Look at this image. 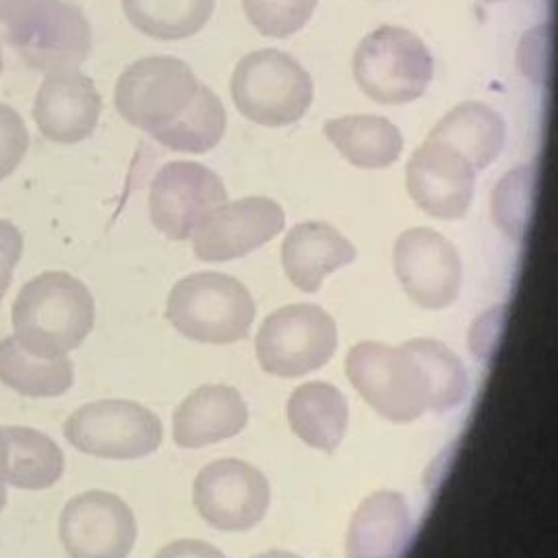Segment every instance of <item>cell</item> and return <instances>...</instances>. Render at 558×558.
Instances as JSON below:
<instances>
[{
    "instance_id": "8992f818",
    "label": "cell",
    "mask_w": 558,
    "mask_h": 558,
    "mask_svg": "<svg viewBox=\"0 0 558 558\" xmlns=\"http://www.w3.org/2000/svg\"><path fill=\"white\" fill-rule=\"evenodd\" d=\"M9 46L35 72L76 70L92 52V28L83 11L65 0H28L9 22Z\"/></svg>"
},
{
    "instance_id": "9c48e42d",
    "label": "cell",
    "mask_w": 558,
    "mask_h": 558,
    "mask_svg": "<svg viewBox=\"0 0 558 558\" xmlns=\"http://www.w3.org/2000/svg\"><path fill=\"white\" fill-rule=\"evenodd\" d=\"M65 440L89 456L109 460L144 458L161 445V421L126 399H102L74 410L63 425Z\"/></svg>"
},
{
    "instance_id": "ffe728a7",
    "label": "cell",
    "mask_w": 558,
    "mask_h": 558,
    "mask_svg": "<svg viewBox=\"0 0 558 558\" xmlns=\"http://www.w3.org/2000/svg\"><path fill=\"white\" fill-rule=\"evenodd\" d=\"M286 410L292 432L314 449L331 453L344 438L349 421L347 401L327 381H310L294 388Z\"/></svg>"
},
{
    "instance_id": "44dd1931",
    "label": "cell",
    "mask_w": 558,
    "mask_h": 558,
    "mask_svg": "<svg viewBox=\"0 0 558 558\" xmlns=\"http://www.w3.org/2000/svg\"><path fill=\"white\" fill-rule=\"evenodd\" d=\"M427 137L445 142L466 157L475 170H482L501 153L506 142V122L484 102H462L447 111Z\"/></svg>"
},
{
    "instance_id": "e0dca14e",
    "label": "cell",
    "mask_w": 558,
    "mask_h": 558,
    "mask_svg": "<svg viewBox=\"0 0 558 558\" xmlns=\"http://www.w3.org/2000/svg\"><path fill=\"white\" fill-rule=\"evenodd\" d=\"M414 519L401 493L368 495L347 530V558H403L412 541Z\"/></svg>"
},
{
    "instance_id": "e575fe53",
    "label": "cell",
    "mask_w": 558,
    "mask_h": 558,
    "mask_svg": "<svg viewBox=\"0 0 558 558\" xmlns=\"http://www.w3.org/2000/svg\"><path fill=\"white\" fill-rule=\"evenodd\" d=\"M482 2H501V0H482Z\"/></svg>"
},
{
    "instance_id": "4dcf8cb0",
    "label": "cell",
    "mask_w": 558,
    "mask_h": 558,
    "mask_svg": "<svg viewBox=\"0 0 558 558\" xmlns=\"http://www.w3.org/2000/svg\"><path fill=\"white\" fill-rule=\"evenodd\" d=\"M7 506V438L0 425V510Z\"/></svg>"
},
{
    "instance_id": "836d02e7",
    "label": "cell",
    "mask_w": 558,
    "mask_h": 558,
    "mask_svg": "<svg viewBox=\"0 0 558 558\" xmlns=\"http://www.w3.org/2000/svg\"><path fill=\"white\" fill-rule=\"evenodd\" d=\"M0 74H2V50H0Z\"/></svg>"
},
{
    "instance_id": "6da1fadb",
    "label": "cell",
    "mask_w": 558,
    "mask_h": 558,
    "mask_svg": "<svg viewBox=\"0 0 558 558\" xmlns=\"http://www.w3.org/2000/svg\"><path fill=\"white\" fill-rule=\"evenodd\" d=\"M344 371L362 399L395 423H410L427 410H453L469 392L462 360L432 338H414L399 347L360 342L349 351Z\"/></svg>"
},
{
    "instance_id": "9a60e30c",
    "label": "cell",
    "mask_w": 558,
    "mask_h": 558,
    "mask_svg": "<svg viewBox=\"0 0 558 558\" xmlns=\"http://www.w3.org/2000/svg\"><path fill=\"white\" fill-rule=\"evenodd\" d=\"M405 185L425 214L456 220L473 201L475 168L456 148L427 137L405 166Z\"/></svg>"
},
{
    "instance_id": "d4e9b609",
    "label": "cell",
    "mask_w": 558,
    "mask_h": 558,
    "mask_svg": "<svg viewBox=\"0 0 558 558\" xmlns=\"http://www.w3.org/2000/svg\"><path fill=\"white\" fill-rule=\"evenodd\" d=\"M126 20L161 41L196 35L214 13V0H120Z\"/></svg>"
},
{
    "instance_id": "52a82bcc",
    "label": "cell",
    "mask_w": 558,
    "mask_h": 558,
    "mask_svg": "<svg viewBox=\"0 0 558 558\" xmlns=\"http://www.w3.org/2000/svg\"><path fill=\"white\" fill-rule=\"evenodd\" d=\"M336 347L333 318L312 303L275 310L264 318L255 338L259 366L277 377H299L325 366Z\"/></svg>"
},
{
    "instance_id": "5b68a950",
    "label": "cell",
    "mask_w": 558,
    "mask_h": 558,
    "mask_svg": "<svg viewBox=\"0 0 558 558\" xmlns=\"http://www.w3.org/2000/svg\"><path fill=\"white\" fill-rule=\"evenodd\" d=\"M434 74L429 48L401 26H379L353 54L357 87L379 105H403L423 96Z\"/></svg>"
},
{
    "instance_id": "2e32d148",
    "label": "cell",
    "mask_w": 558,
    "mask_h": 558,
    "mask_svg": "<svg viewBox=\"0 0 558 558\" xmlns=\"http://www.w3.org/2000/svg\"><path fill=\"white\" fill-rule=\"evenodd\" d=\"M100 109L102 98L94 81L78 70H61L41 81L33 102V120L44 140L78 144L94 133Z\"/></svg>"
},
{
    "instance_id": "ba28073f",
    "label": "cell",
    "mask_w": 558,
    "mask_h": 558,
    "mask_svg": "<svg viewBox=\"0 0 558 558\" xmlns=\"http://www.w3.org/2000/svg\"><path fill=\"white\" fill-rule=\"evenodd\" d=\"M198 83L192 68L177 57H144L118 76L116 109L131 126L153 135L187 109Z\"/></svg>"
},
{
    "instance_id": "7402d4cb",
    "label": "cell",
    "mask_w": 558,
    "mask_h": 558,
    "mask_svg": "<svg viewBox=\"0 0 558 558\" xmlns=\"http://www.w3.org/2000/svg\"><path fill=\"white\" fill-rule=\"evenodd\" d=\"M323 131L338 153L357 168H388L403 150L401 131L381 116L355 113L327 120Z\"/></svg>"
},
{
    "instance_id": "83f0119b",
    "label": "cell",
    "mask_w": 558,
    "mask_h": 558,
    "mask_svg": "<svg viewBox=\"0 0 558 558\" xmlns=\"http://www.w3.org/2000/svg\"><path fill=\"white\" fill-rule=\"evenodd\" d=\"M28 150V129L22 116L0 102V181L15 172Z\"/></svg>"
},
{
    "instance_id": "3957f363",
    "label": "cell",
    "mask_w": 558,
    "mask_h": 558,
    "mask_svg": "<svg viewBox=\"0 0 558 558\" xmlns=\"http://www.w3.org/2000/svg\"><path fill=\"white\" fill-rule=\"evenodd\" d=\"M166 316L190 340L231 344L246 338L255 318V301L235 277L196 272L174 283Z\"/></svg>"
},
{
    "instance_id": "7c38bea8",
    "label": "cell",
    "mask_w": 558,
    "mask_h": 558,
    "mask_svg": "<svg viewBox=\"0 0 558 558\" xmlns=\"http://www.w3.org/2000/svg\"><path fill=\"white\" fill-rule=\"evenodd\" d=\"M135 536L133 510L107 490L72 497L59 517V538L70 558H126Z\"/></svg>"
},
{
    "instance_id": "f1b7e54d",
    "label": "cell",
    "mask_w": 558,
    "mask_h": 558,
    "mask_svg": "<svg viewBox=\"0 0 558 558\" xmlns=\"http://www.w3.org/2000/svg\"><path fill=\"white\" fill-rule=\"evenodd\" d=\"M22 251H24L22 231L11 220L0 218V301L11 286L13 268L17 266Z\"/></svg>"
},
{
    "instance_id": "1f68e13d",
    "label": "cell",
    "mask_w": 558,
    "mask_h": 558,
    "mask_svg": "<svg viewBox=\"0 0 558 558\" xmlns=\"http://www.w3.org/2000/svg\"><path fill=\"white\" fill-rule=\"evenodd\" d=\"M28 0H0V22H9Z\"/></svg>"
},
{
    "instance_id": "5bb4252c",
    "label": "cell",
    "mask_w": 558,
    "mask_h": 558,
    "mask_svg": "<svg viewBox=\"0 0 558 558\" xmlns=\"http://www.w3.org/2000/svg\"><path fill=\"white\" fill-rule=\"evenodd\" d=\"M286 225L281 205L268 196H246L218 205L192 233L194 253L203 262L244 257L270 242Z\"/></svg>"
},
{
    "instance_id": "f546056e",
    "label": "cell",
    "mask_w": 558,
    "mask_h": 558,
    "mask_svg": "<svg viewBox=\"0 0 558 558\" xmlns=\"http://www.w3.org/2000/svg\"><path fill=\"white\" fill-rule=\"evenodd\" d=\"M155 558H227V556L205 541L181 538V541H174V543H168L166 547H161L155 554Z\"/></svg>"
},
{
    "instance_id": "4fadbf2b",
    "label": "cell",
    "mask_w": 558,
    "mask_h": 558,
    "mask_svg": "<svg viewBox=\"0 0 558 558\" xmlns=\"http://www.w3.org/2000/svg\"><path fill=\"white\" fill-rule=\"evenodd\" d=\"M395 275L408 296L425 310L451 305L462 286V262L456 246L434 229L403 231L392 251Z\"/></svg>"
},
{
    "instance_id": "4316f807",
    "label": "cell",
    "mask_w": 558,
    "mask_h": 558,
    "mask_svg": "<svg viewBox=\"0 0 558 558\" xmlns=\"http://www.w3.org/2000/svg\"><path fill=\"white\" fill-rule=\"evenodd\" d=\"M318 0H242L248 22L266 37H290L312 17Z\"/></svg>"
},
{
    "instance_id": "cb8c5ba5",
    "label": "cell",
    "mask_w": 558,
    "mask_h": 558,
    "mask_svg": "<svg viewBox=\"0 0 558 558\" xmlns=\"http://www.w3.org/2000/svg\"><path fill=\"white\" fill-rule=\"evenodd\" d=\"M0 381L24 397H59L72 388L74 366L68 355H33L7 336L0 340Z\"/></svg>"
},
{
    "instance_id": "d6a6232c",
    "label": "cell",
    "mask_w": 558,
    "mask_h": 558,
    "mask_svg": "<svg viewBox=\"0 0 558 558\" xmlns=\"http://www.w3.org/2000/svg\"><path fill=\"white\" fill-rule=\"evenodd\" d=\"M253 558H301L296 554H290V551H281V549H270V551H264V554H257Z\"/></svg>"
},
{
    "instance_id": "603a6c76",
    "label": "cell",
    "mask_w": 558,
    "mask_h": 558,
    "mask_svg": "<svg viewBox=\"0 0 558 558\" xmlns=\"http://www.w3.org/2000/svg\"><path fill=\"white\" fill-rule=\"evenodd\" d=\"M7 438V484L24 490H44L63 475L61 447L35 427H4Z\"/></svg>"
},
{
    "instance_id": "7a4b0ae2",
    "label": "cell",
    "mask_w": 558,
    "mask_h": 558,
    "mask_svg": "<svg viewBox=\"0 0 558 558\" xmlns=\"http://www.w3.org/2000/svg\"><path fill=\"white\" fill-rule=\"evenodd\" d=\"M96 320L89 288L63 270L26 281L11 307L13 338L33 355L57 357L81 347Z\"/></svg>"
},
{
    "instance_id": "8fae6325",
    "label": "cell",
    "mask_w": 558,
    "mask_h": 558,
    "mask_svg": "<svg viewBox=\"0 0 558 558\" xmlns=\"http://www.w3.org/2000/svg\"><path fill=\"white\" fill-rule=\"evenodd\" d=\"M225 201V183L214 170L196 161H170L150 183L148 209L166 238L187 240Z\"/></svg>"
},
{
    "instance_id": "d6986e66",
    "label": "cell",
    "mask_w": 558,
    "mask_h": 558,
    "mask_svg": "<svg viewBox=\"0 0 558 558\" xmlns=\"http://www.w3.org/2000/svg\"><path fill=\"white\" fill-rule=\"evenodd\" d=\"M355 246L329 222L310 220L292 227L281 246L288 279L303 292H316L327 275L355 259Z\"/></svg>"
},
{
    "instance_id": "484cf974",
    "label": "cell",
    "mask_w": 558,
    "mask_h": 558,
    "mask_svg": "<svg viewBox=\"0 0 558 558\" xmlns=\"http://www.w3.org/2000/svg\"><path fill=\"white\" fill-rule=\"evenodd\" d=\"M225 126L227 113L220 98L198 83L187 109L172 124L153 133V140L177 153H207L222 140Z\"/></svg>"
},
{
    "instance_id": "ac0fdd59",
    "label": "cell",
    "mask_w": 558,
    "mask_h": 558,
    "mask_svg": "<svg viewBox=\"0 0 558 558\" xmlns=\"http://www.w3.org/2000/svg\"><path fill=\"white\" fill-rule=\"evenodd\" d=\"M246 421V403L233 386L205 384L174 410L172 438L183 449H196L238 436Z\"/></svg>"
},
{
    "instance_id": "30bf717a",
    "label": "cell",
    "mask_w": 558,
    "mask_h": 558,
    "mask_svg": "<svg viewBox=\"0 0 558 558\" xmlns=\"http://www.w3.org/2000/svg\"><path fill=\"white\" fill-rule=\"evenodd\" d=\"M270 504L266 475L238 458L203 466L194 480V508L214 527L244 532L255 527Z\"/></svg>"
},
{
    "instance_id": "277c9868",
    "label": "cell",
    "mask_w": 558,
    "mask_h": 558,
    "mask_svg": "<svg viewBox=\"0 0 558 558\" xmlns=\"http://www.w3.org/2000/svg\"><path fill=\"white\" fill-rule=\"evenodd\" d=\"M238 111L264 126L299 122L312 105L314 85L307 70L288 52L264 48L242 57L231 76Z\"/></svg>"
}]
</instances>
